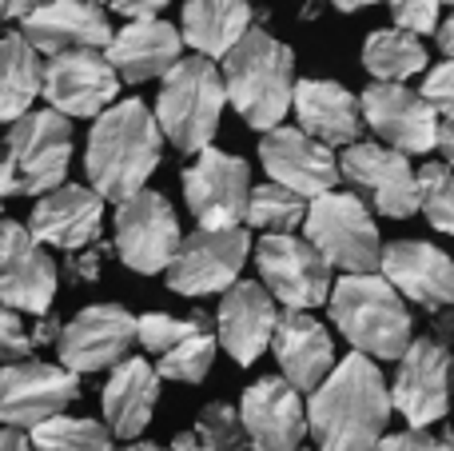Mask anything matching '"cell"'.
<instances>
[{"mask_svg":"<svg viewBox=\"0 0 454 451\" xmlns=\"http://www.w3.org/2000/svg\"><path fill=\"white\" fill-rule=\"evenodd\" d=\"M215 352H220V336H215V328H204V332L180 340L176 348L160 352L156 372H160V380L204 384V376L212 372V364H215Z\"/></svg>","mask_w":454,"mask_h":451,"instance_id":"e575fe53","label":"cell"},{"mask_svg":"<svg viewBox=\"0 0 454 451\" xmlns=\"http://www.w3.org/2000/svg\"><path fill=\"white\" fill-rule=\"evenodd\" d=\"M76 396L80 380L64 364H40V360L0 364V423L4 428L32 431L36 423L60 415Z\"/></svg>","mask_w":454,"mask_h":451,"instance_id":"e0dca14e","label":"cell"},{"mask_svg":"<svg viewBox=\"0 0 454 451\" xmlns=\"http://www.w3.org/2000/svg\"><path fill=\"white\" fill-rule=\"evenodd\" d=\"M291 112H295L303 132H311L315 140L331 144V148L355 144L363 136V128H367L359 96L351 88H343L339 80H319V76L299 80Z\"/></svg>","mask_w":454,"mask_h":451,"instance_id":"4316f807","label":"cell"},{"mask_svg":"<svg viewBox=\"0 0 454 451\" xmlns=\"http://www.w3.org/2000/svg\"><path fill=\"white\" fill-rule=\"evenodd\" d=\"M434 40H439V52L442 56H454V8L447 20H439V28H434Z\"/></svg>","mask_w":454,"mask_h":451,"instance_id":"c3c4849f","label":"cell"},{"mask_svg":"<svg viewBox=\"0 0 454 451\" xmlns=\"http://www.w3.org/2000/svg\"><path fill=\"white\" fill-rule=\"evenodd\" d=\"M439 156L454 168V116H442L439 124Z\"/></svg>","mask_w":454,"mask_h":451,"instance_id":"7dc6e473","label":"cell"},{"mask_svg":"<svg viewBox=\"0 0 454 451\" xmlns=\"http://www.w3.org/2000/svg\"><path fill=\"white\" fill-rule=\"evenodd\" d=\"M275 324H279V300L263 288V280H235L220 296L215 312V336L220 348L239 368H251L267 348H271Z\"/></svg>","mask_w":454,"mask_h":451,"instance_id":"44dd1931","label":"cell"},{"mask_svg":"<svg viewBox=\"0 0 454 451\" xmlns=\"http://www.w3.org/2000/svg\"><path fill=\"white\" fill-rule=\"evenodd\" d=\"M28 356H32V332L24 328L20 312L0 300V364H16V360Z\"/></svg>","mask_w":454,"mask_h":451,"instance_id":"f35d334b","label":"cell"},{"mask_svg":"<svg viewBox=\"0 0 454 451\" xmlns=\"http://www.w3.org/2000/svg\"><path fill=\"white\" fill-rule=\"evenodd\" d=\"M423 96L442 112V116H454V56H447L442 64L423 72Z\"/></svg>","mask_w":454,"mask_h":451,"instance_id":"60d3db41","label":"cell"},{"mask_svg":"<svg viewBox=\"0 0 454 451\" xmlns=\"http://www.w3.org/2000/svg\"><path fill=\"white\" fill-rule=\"evenodd\" d=\"M180 244H184L180 216L168 204L164 192L140 188L136 196L116 204V240H112V248L124 260V268L140 272V276L168 272Z\"/></svg>","mask_w":454,"mask_h":451,"instance_id":"30bf717a","label":"cell"},{"mask_svg":"<svg viewBox=\"0 0 454 451\" xmlns=\"http://www.w3.org/2000/svg\"><path fill=\"white\" fill-rule=\"evenodd\" d=\"M48 108L72 120H96L120 96V72L112 68L104 48H68L44 60Z\"/></svg>","mask_w":454,"mask_h":451,"instance_id":"9a60e30c","label":"cell"},{"mask_svg":"<svg viewBox=\"0 0 454 451\" xmlns=\"http://www.w3.org/2000/svg\"><path fill=\"white\" fill-rule=\"evenodd\" d=\"M180 184H184L188 212L200 220V228H235L247 216L251 164L243 156H231V152L207 144L184 168Z\"/></svg>","mask_w":454,"mask_h":451,"instance_id":"4fadbf2b","label":"cell"},{"mask_svg":"<svg viewBox=\"0 0 454 451\" xmlns=\"http://www.w3.org/2000/svg\"><path fill=\"white\" fill-rule=\"evenodd\" d=\"M64 324L56 316H36V328H32V348H56V340H60Z\"/></svg>","mask_w":454,"mask_h":451,"instance_id":"ee69618b","label":"cell"},{"mask_svg":"<svg viewBox=\"0 0 454 451\" xmlns=\"http://www.w3.org/2000/svg\"><path fill=\"white\" fill-rule=\"evenodd\" d=\"M184 32L164 16H144V20H128L124 28L112 32L108 40V60L120 72L124 84H148L160 80L176 60L184 56Z\"/></svg>","mask_w":454,"mask_h":451,"instance_id":"cb8c5ba5","label":"cell"},{"mask_svg":"<svg viewBox=\"0 0 454 451\" xmlns=\"http://www.w3.org/2000/svg\"><path fill=\"white\" fill-rule=\"evenodd\" d=\"M204 328H215V316L207 312H192V316H172V312H148L140 316V348H148L152 356L176 348L180 340L204 332Z\"/></svg>","mask_w":454,"mask_h":451,"instance_id":"8d00e7d4","label":"cell"},{"mask_svg":"<svg viewBox=\"0 0 454 451\" xmlns=\"http://www.w3.org/2000/svg\"><path fill=\"white\" fill-rule=\"evenodd\" d=\"M104 204L108 200L92 188V184H68L36 196V208L28 216L32 236L44 248H60V252H72V248H84L92 240H100V224H104Z\"/></svg>","mask_w":454,"mask_h":451,"instance_id":"603a6c76","label":"cell"},{"mask_svg":"<svg viewBox=\"0 0 454 451\" xmlns=\"http://www.w3.org/2000/svg\"><path fill=\"white\" fill-rule=\"evenodd\" d=\"M36 451H112V428L96 420H76V415H52L28 431Z\"/></svg>","mask_w":454,"mask_h":451,"instance_id":"836d02e7","label":"cell"},{"mask_svg":"<svg viewBox=\"0 0 454 451\" xmlns=\"http://www.w3.org/2000/svg\"><path fill=\"white\" fill-rule=\"evenodd\" d=\"M160 404V372L140 356H128L112 368L104 384V420L116 439H140Z\"/></svg>","mask_w":454,"mask_h":451,"instance_id":"83f0119b","label":"cell"},{"mask_svg":"<svg viewBox=\"0 0 454 451\" xmlns=\"http://www.w3.org/2000/svg\"><path fill=\"white\" fill-rule=\"evenodd\" d=\"M251 256V236L243 224L235 228H196L184 236L176 260L168 264V288L176 296H223L239 280L243 264Z\"/></svg>","mask_w":454,"mask_h":451,"instance_id":"8fae6325","label":"cell"},{"mask_svg":"<svg viewBox=\"0 0 454 451\" xmlns=\"http://www.w3.org/2000/svg\"><path fill=\"white\" fill-rule=\"evenodd\" d=\"M371 451H439V447H434L431 428H407L395 431V436H383Z\"/></svg>","mask_w":454,"mask_h":451,"instance_id":"b9f144b4","label":"cell"},{"mask_svg":"<svg viewBox=\"0 0 454 451\" xmlns=\"http://www.w3.org/2000/svg\"><path fill=\"white\" fill-rule=\"evenodd\" d=\"M0 451H36V447H32L28 431H20V428H4V431H0Z\"/></svg>","mask_w":454,"mask_h":451,"instance_id":"bcb514c9","label":"cell"},{"mask_svg":"<svg viewBox=\"0 0 454 451\" xmlns=\"http://www.w3.org/2000/svg\"><path fill=\"white\" fill-rule=\"evenodd\" d=\"M363 68L375 80H399V84H407L411 76H423L431 68V56H427V44L419 40V32L391 24V28H375L363 40Z\"/></svg>","mask_w":454,"mask_h":451,"instance_id":"4dcf8cb0","label":"cell"},{"mask_svg":"<svg viewBox=\"0 0 454 451\" xmlns=\"http://www.w3.org/2000/svg\"><path fill=\"white\" fill-rule=\"evenodd\" d=\"M251 28V0H184L180 32L192 52L223 60Z\"/></svg>","mask_w":454,"mask_h":451,"instance_id":"f1b7e54d","label":"cell"},{"mask_svg":"<svg viewBox=\"0 0 454 451\" xmlns=\"http://www.w3.org/2000/svg\"><path fill=\"white\" fill-rule=\"evenodd\" d=\"M395 400L379 364L351 352L307 400V428L319 451H371L387 436Z\"/></svg>","mask_w":454,"mask_h":451,"instance_id":"6da1fadb","label":"cell"},{"mask_svg":"<svg viewBox=\"0 0 454 451\" xmlns=\"http://www.w3.org/2000/svg\"><path fill=\"white\" fill-rule=\"evenodd\" d=\"M0 204H4V192H0Z\"/></svg>","mask_w":454,"mask_h":451,"instance_id":"f5cc1de1","label":"cell"},{"mask_svg":"<svg viewBox=\"0 0 454 451\" xmlns=\"http://www.w3.org/2000/svg\"><path fill=\"white\" fill-rule=\"evenodd\" d=\"M331 324L355 352L371 360H399L415 340L407 296L383 272H343L331 288Z\"/></svg>","mask_w":454,"mask_h":451,"instance_id":"277c9868","label":"cell"},{"mask_svg":"<svg viewBox=\"0 0 454 451\" xmlns=\"http://www.w3.org/2000/svg\"><path fill=\"white\" fill-rule=\"evenodd\" d=\"M303 236L339 272H379V260H383V236L359 192L331 188L315 196L307 204Z\"/></svg>","mask_w":454,"mask_h":451,"instance_id":"52a82bcc","label":"cell"},{"mask_svg":"<svg viewBox=\"0 0 454 451\" xmlns=\"http://www.w3.org/2000/svg\"><path fill=\"white\" fill-rule=\"evenodd\" d=\"M442 4H450V8H454V0H442Z\"/></svg>","mask_w":454,"mask_h":451,"instance_id":"816d5d0a","label":"cell"},{"mask_svg":"<svg viewBox=\"0 0 454 451\" xmlns=\"http://www.w3.org/2000/svg\"><path fill=\"white\" fill-rule=\"evenodd\" d=\"M419 212L431 220V228L454 236V168L447 160H427L419 168Z\"/></svg>","mask_w":454,"mask_h":451,"instance_id":"d590c367","label":"cell"},{"mask_svg":"<svg viewBox=\"0 0 454 451\" xmlns=\"http://www.w3.org/2000/svg\"><path fill=\"white\" fill-rule=\"evenodd\" d=\"M239 420L255 451H299L307 439L303 392L287 376H263L239 400Z\"/></svg>","mask_w":454,"mask_h":451,"instance_id":"ffe728a7","label":"cell"},{"mask_svg":"<svg viewBox=\"0 0 454 451\" xmlns=\"http://www.w3.org/2000/svg\"><path fill=\"white\" fill-rule=\"evenodd\" d=\"M72 116L56 108H32L0 140V192L4 196H44L68 180Z\"/></svg>","mask_w":454,"mask_h":451,"instance_id":"8992f818","label":"cell"},{"mask_svg":"<svg viewBox=\"0 0 454 451\" xmlns=\"http://www.w3.org/2000/svg\"><path fill=\"white\" fill-rule=\"evenodd\" d=\"M132 344H140V316H132L120 304H92L64 324L60 340H56V356L76 376L108 372L120 360H128Z\"/></svg>","mask_w":454,"mask_h":451,"instance_id":"2e32d148","label":"cell"},{"mask_svg":"<svg viewBox=\"0 0 454 451\" xmlns=\"http://www.w3.org/2000/svg\"><path fill=\"white\" fill-rule=\"evenodd\" d=\"M379 272L411 304H419V308H427V312L454 308V260L439 244H427V240H395V244H383Z\"/></svg>","mask_w":454,"mask_h":451,"instance_id":"7402d4cb","label":"cell"},{"mask_svg":"<svg viewBox=\"0 0 454 451\" xmlns=\"http://www.w3.org/2000/svg\"><path fill=\"white\" fill-rule=\"evenodd\" d=\"M255 268L263 288L283 304V308L315 312L331 300V264L307 236L295 232H263L255 244Z\"/></svg>","mask_w":454,"mask_h":451,"instance_id":"ba28073f","label":"cell"},{"mask_svg":"<svg viewBox=\"0 0 454 451\" xmlns=\"http://www.w3.org/2000/svg\"><path fill=\"white\" fill-rule=\"evenodd\" d=\"M259 164H263L267 180L283 184V188L299 192L307 200L323 196V192H331L343 180L335 148L291 124L267 128L263 140H259Z\"/></svg>","mask_w":454,"mask_h":451,"instance_id":"d6986e66","label":"cell"},{"mask_svg":"<svg viewBox=\"0 0 454 451\" xmlns=\"http://www.w3.org/2000/svg\"><path fill=\"white\" fill-rule=\"evenodd\" d=\"M227 104L243 116V124H251L255 132L283 124V116L291 112L295 100V52L283 44L279 36H271L267 28L251 24L239 36V44L220 60Z\"/></svg>","mask_w":454,"mask_h":451,"instance_id":"3957f363","label":"cell"},{"mask_svg":"<svg viewBox=\"0 0 454 451\" xmlns=\"http://www.w3.org/2000/svg\"><path fill=\"white\" fill-rule=\"evenodd\" d=\"M299 451H303V447H299Z\"/></svg>","mask_w":454,"mask_h":451,"instance_id":"11a10c76","label":"cell"},{"mask_svg":"<svg viewBox=\"0 0 454 451\" xmlns=\"http://www.w3.org/2000/svg\"><path fill=\"white\" fill-rule=\"evenodd\" d=\"M223 108H227V88L220 64L212 56L204 52L180 56L160 76L156 120L164 128V140L172 148H180L184 156H196L215 140Z\"/></svg>","mask_w":454,"mask_h":451,"instance_id":"5b68a950","label":"cell"},{"mask_svg":"<svg viewBox=\"0 0 454 451\" xmlns=\"http://www.w3.org/2000/svg\"><path fill=\"white\" fill-rule=\"evenodd\" d=\"M96 4H108V0H96Z\"/></svg>","mask_w":454,"mask_h":451,"instance_id":"db71d44e","label":"cell"},{"mask_svg":"<svg viewBox=\"0 0 454 451\" xmlns=\"http://www.w3.org/2000/svg\"><path fill=\"white\" fill-rule=\"evenodd\" d=\"M112 12L124 16V20H144V16H160L168 4H176V0H108Z\"/></svg>","mask_w":454,"mask_h":451,"instance_id":"7bdbcfd3","label":"cell"},{"mask_svg":"<svg viewBox=\"0 0 454 451\" xmlns=\"http://www.w3.org/2000/svg\"><path fill=\"white\" fill-rule=\"evenodd\" d=\"M44 0H0V24H12V20H24L32 8H40Z\"/></svg>","mask_w":454,"mask_h":451,"instance_id":"f6af8a7d","label":"cell"},{"mask_svg":"<svg viewBox=\"0 0 454 451\" xmlns=\"http://www.w3.org/2000/svg\"><path fill=\"white\" fill-rule=\"evenodd\" d=\"M172 451H255L243 428L239 412L231 404H207L200 412L196 428L180 431L172 439Z\"/></svg>","mask_w":454,"mask_h":451,"instance_id":"1f68e13d","label":"cell"},{"mask_svg":"<svg viewBox=\"0 0 454 451\" xmlns=\"http://www.w3.org/2000/svg\"><path fill=\"white\" fill-rule=\"evenodd\" d=\"M112 451H168V447H156V444H136V439H128L124 447H112Z\"/></svg>","mask_w":454,"mask_h":451,"instance_id":"f907efd6","label":"cell"},{"mask_svg":"<svg viewBox=\"0 0 454 451\" xmlns=\"http://www.w3.org/2000/svg\"><path fill=\"white\" fill-rule=\"evenodd\" d=\"M395 412L411 428H434L454 407V352L439 336H419L399 356L395 372Z\"/></svg>","mask_w":454,"mask_h":451,"instance_id":"9c48e42d","label":"cell"},{"mask_svg":"<svg viewBox=\"0 0 454 451\" xmlns=\"http://www.w3.org/2000/svg\"><path fill=\"white\" fill-rule=\"evenodd\" d=\"M60 288V268L28 224L0 216V300L16 312L44 316Z\"/></svg>","mask_w":454,"mask_h":451,"instance_id":"ac0fdd59","label":"cell"},{"mask_svg":"<svg viewBox=\"0 0 454 451\" xmlns=\"http://www.w3.org/2000/svg\"><path fill=\"white\" fill-rule=\"evenodd\" d=\"M363 120L383 144L407 152V156H427L439 148V124L442 112L423 96V88H407L399 80H375L359 96Z\"/></svg>","mask_w":454,"mask_h":451,"instance_id":"5bb4252c","label":"cell"},{"mask_svg":"<svg viewBox=\"0 0 454 451\" xmlns=\"http://www.w3.org/2000/svg\"><path fill=\"white\" fill-rule=\"evenodd\" d=\"M160 160H164V128L140 96L108 104L92 120L84 144V172L104 200L120 204L148 188Z\"/></svg>","mask_w":454,"mask_h":451,"instance_id":"7a4b0ae2","label":"cell"},{"mask_svg":"<svg viewBox=\"0 0 454 451\" xmlns=\"http://www.w3.org/2000/svg\"><path fill=\"white\" fill-rule=\"evenodd\" d=\"M20 32L44 56H56L68 48H108L116 28L96 0H44L20 20Z\"/></svg>","mask_w":454,"mask_h":451,"instance_id":"d4e9b609","label":"cell"},{"mask_svg":"<svg viewBox=\"0 0 454 451\" xmlns=\"http://www.w3.org/2000/svg\"><path fill=\"white\" fill-rule=\"evenodd\" d=\"M24 32L0 36V124H12L44 92V60Z\"/></svg>","mask_w":454,"mask_h":451,"instance_id":"f546056e","label":"cell"},{"mask_svg":"<svg viewBox=\"0 0 454 451\" xmlns=\"http://www.w3.org/2000/svg\"><path fill=\"white\" fill-rule=\"evenodd\" d=\"M104 256H108L104 240H92V244H84V248L64 252V280H68V284H92V280H100Z\"/></svg>","mask_w":454,"mask_h":451,"instance_id":"ab89813d","label":"cell"},{"mask_svg":"<svg viewBox=\"0 0 454 451\" xmlns=\"http://www.w3.org/2000/svg\"><path fill=\"white\" fill-rule=\"evenodd\" d=\"M307 204L311 200L299 192L283 188V184L267 180V184H251V200H247V216L243 224L259 232H295L307 220Z\"/></svg>","mask_w":454,"mask_h":451,"instance_id":"d6a6232c","label":"cell"},{"mask_svg":"<svg viewBox=\"0 0 454 451\" xmlns=\"http://www.w3.org/2000/svg\"><path fill=\"white\" fill-rule=\"evenodd\" d=\"M331 8H339V12H363V8L371 4H383V0H327Z\"/></svg>","mask_w":454,"mask_h":451,"instance_id":"681fc988","label":"cell"},{"mask_svg":"<svg viewBox=\"0 0 454 451\" xmlns=\"http://www.w3.org/2000/svg\"><path fill=\"white\" fill-rule=\"evenodd\" d=\"M271 352L279 360V372L295 384L299 392L311 396L327 372L335 368V340H331L327 324L311 316L303 308H287L279 312V324L271 336Z\"/></svg>","mask_w":454,"mask_h":451,"instance_id":"484cf974","label":"cell"},{"mask_svg":"<svg viewBox=\"0 0 454 451\" xmlns=\"http://www.w3.org/2000/svg\"><path fill=\"white\" fill-rule=\"evenodd\" d=\"M383 4L391 8V20L399 24V28H407V32L427 36V32L439 28L442 0H383Z\"/></svg>","mask_w":454,"mask_h":451,"instance_id":"74e56055","label":"cell"},{"mask_svg":"<svg viewBox=\"0 0 454 451\" xmlns=\"http://www.w3.org/2000/svg\"><path fill=\"white\" fill-rule=\"evenodd\" d=\"M339 172L387 220H407L423 204V196H419V172L411 168V156L383 140L347 144L343 156H339Z\"/></svg>","mask_w":454,"mask_h":451,"instance_id":"7c38bea8","label":"cell"}]
</instances>
